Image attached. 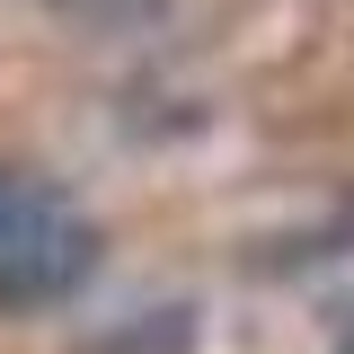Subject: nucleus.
Segmentation results:
<instances>
[{"mask_svg": "<svg viewBox=\"0 0 354 354\" xmlns=\"http://www.w3.org/2000/svg\"><path fill=\"white\" fill-rule=\"evenodd\" d=\"M97 266V230L62 204H36L27 230L0 248V301H62L71 283H88Z\"/></svg>", "mask_w": 354, "mask_h": 354, "instance_id": "nucleus-1", "label": "nucleus"}, {"mask_svg": "<svg viewBox=\"0 0 354 354\" xmlns=\"http://www.w3.org/2000/svg\"><path fill=\"white\" fill-rule=\"evenodd\" d=\"M36 204H44V195L27 186V177H18V169H0V248L27 230V213H36Z\"/></svg>", "mask_w": 354, "mask_h": 354, "instance_id": "nucleus-2", "label": "nucleus"}, {"mask_svg": "<svg viewBox=\"0 0 354 354\" xmlns=\"http://www.w3.org/2000/svg\"><path fill=\"white\" fill-rule=\"evenodd\" d=\"M337 354H354V328H346V346H337Z\"/></svg>", "mask_w": 354, "mask_h": 354, "instance_id": "nucleus-3", "label": "nucleus"}]
</instances>
